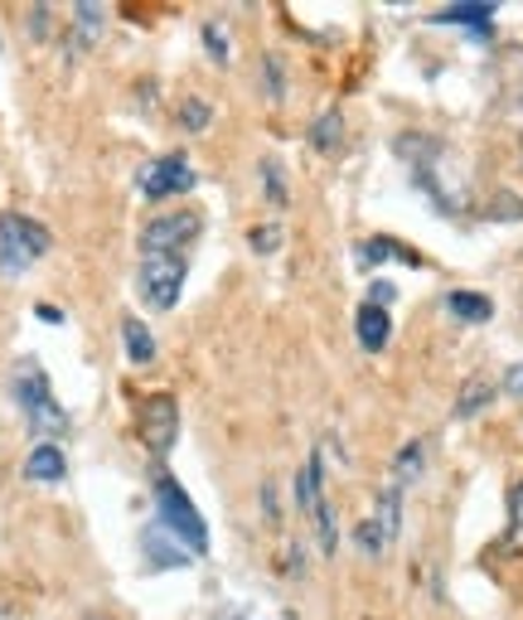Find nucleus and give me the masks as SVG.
<instances>
[{"instance_id":"obj_3","label":"nucleus","mask_w":523,"mask_h":620,"mask_svg":"<svg viewBox=\"0 0 523 620\" xmlns=\"http://www.w3.org/2000/svg\"><path fill=\"white\" fill-rule=\"evenodd\" d=\"M155 509H161V524L179 539V548H189V557L209 553V529H204V519L185 494V485L170 480V476H155Z\"/></svg>"},{"instance_id":"obj_15","label":"nucleus","mask_w":523,"mask_h":620,"mask_svg":"<svg viewBox=\"0 0 523 620\" xmlns=\"http://www.w3.org/2000/svg\"><path fill=\"white\" fill-rule=\"evenodd\" d=\"M422 466H427V442H407L403 452H397V460H393V485H397V490L417 480Z\"/></svg>"},{"instance_id":"obj_23","label":"nucleus","mask_w":523,"mask_h":620,"mask_svg":"<svg viewBox=\"0 0 523 620\" xmlns=\"http://www.w3.org/2000/svg\"><path fill=\"white\" fill-rule=\"evenodd\" d=\"M509 519H514V529H509V548H523V480L514 485V494H509Z\"/></svg>"},{"instance_id":"obj_13","label":"nucleus","mask_w":523,"mask_h":620,"mask_svg":"<svg viewBox=\"0 0 523 620\" xmlns=\"http://www.w3.org/2000/svg\"><path fill=\"white\" fill-rule=\"evenodd\" d=\"M446 311L466 325H484L494 315V301L480 296V291H451V296H446Z\"/></svg>"},{"instance_id":"obj_8","label":"nucleus","mask_w":523,"mask_h":620,"mask_svg":"<svg viewBox=\"0 0 523 620\" xmlns=\"http://www.w3.org/2000/svg\"><path fill=\"white\" fill-rule=\"evenodd\" d=\"M137 189L145 199H170V194H189L194 189V165L185 155H155L151 165L137 175Z\"/></svg>"},{"instance_id":"obj_27","label":"nucleus","mask_w":523,"mask_h":620,"mask_svg":"<svg viewBox=\"0 0 523 620\" xmlns=\"http://www.w3.org/2000/svg\"><path fill=\"white\" fill-rule=\"evenodd\" d=\"M504 393L509 398H523V363H514V369L504 373Z\"/></svg>"},{"instance_id":"obj_19","label":"nucleus","mask_w":523,"mask_h":620,"mask_svg":"<svg viewBox=\"0 0 523 620\" xmlns=\"http://www.w3.org/2000/svg\"><path fill=\"white\" fill-rule=\"evenodd\" d=\"M209 121H214V107L204 102V97L179 102V127H185V131H209Z\"/></svg>"},{"instance_id":"obj_5","label":"nucleus","mask_w":523,"mask_h":620,"mask_svg":"<svg viewBox=\"0 0 523 620\" xmlns=\"http://www.w3.org/2000/svg\"><path fill=\"white\" fill-rule=\"evenodd\" d=\"M296 504L310 514L315 524V539H320V553L330 557L339 548V529H335V514H330V500H325V470H320V456H310L296 476Z\"/></svg>"},{"instance_id":"obj_4","label":"nucleus","mask_w":523,"mask_h":620,"mask_svg":"<svg viewBox=\"0 0 523 620\" xmlns=\"http://www.w3.org/2000/svg\"><path fill=\"white\" fill-rule=\"evenodd\" d=\"M48 252V228L30 214H0V272L20 276Z\"/></svg>"},{"instance_id":"obj_1","label":"nucleus","mask_w":523,"mask_h":620,"mask_svg":"<svg viewBox=\"0 0 523 620\" xmlns=\"http://www.w3.org/2000/svg\"><path fill=\"white\" fill-rule=\"evenodd\" d=\"M403 161L412 165V175H417V185L432 194V204L442 214H460V185L451 175H446V165H451V155L442 151V141H427V137H403Z\"/></svg>"},{"instance_id":"obj_22","label":"nucleus","mask_w":523,"mask_h":620,"mask_svg":"<svg viewBox=\"0 0 523 620\" xmlns=\"http://www.w3.org/2000/svg\"><path fill=\"white\" fill-rule=\"evenodd\" d=\"M262 180H266V199H272L276 209H282V204L291 199V194H286V175H282V165H276V161H262Z\"/></svg>"},{"instance_id":"obj_10","label":"nucleus","mask_w":523,"mask_h":620,"mask_svg":"<svg viewBox=\"0 0 523 620\" xmlns=\"http://www.w3.org/2000/svg\"><path fill=\"white\" fill-rule=\"evenodd\" d=\"M436 24H470L476 40H490V20H494V6L490 0H470V6H446L432 15Z\"/></svg>"},{"instance_id":"obj_6","label":"nucleus","mask_w":523,"mask_h":620,"mask_svg":"<svg viewBox=\"0 0 523 620\" xmlns=\"http://www.w3.org/2000/svg\"><path fill=\"white\" fill-rule=\"evenodd\" d=\"M194 238H199V214H161L141 228V258H185Z\"/></svg>"},{"instance_id":"obj_26","label":"nucleus","mask_w":523,"mask_h":620,"mask_svg":"<svg viewBox=\"0 0 523 620\" xmlns=\"http://www.w3.org/2000/svg\"><path fill=\"white\" fill-rule=\"evenodd\" d=\"M266 93H272V97L286 93V88H282V64H276V58H266Z\"/></svg>"},{"instance_id":"obj_14","label":"nucleus","mask_w":523,"mask_h":620,"mask_svg":"<svg viewBox=\"0 0 523 620\" xmlns=\"http://www.w3.org/2000/svg\"><path fill=\"white\" fill-rule=\"evenodd\" d=\"M121 339H127V359L131 363H151L155 359V335L145 330L137 315H131V320H121Z\"/></svg>"},{"instance_id":"obj_24","label":"nucleus","mask_w":523,"mask_h":620,"mask_svg":"<svg viewBox=\"0 0 523 620\" xmlns=\"http://www.w3.org/2000/svg\"><path fill=\"white\" fill-rule=\"evenodd\" d=\"M248 242H252V252H276V248H282V228L262 224V228H252V233H248Z\"/></svg>"},{"instance_id":"obj_11","label":"nucleus","mask_w":523,"mask_h":620,"mask_svg":"<svg viewBox=\"0 0 523 620\" xmlns=\"http://www.w3.org/2000/svg\"><path fill=\"white\" fill-rule=\"evenodd\" d=\"M355 330H359V345L369 349V355H379V349L388 345V335H393V315H388L383 306H359V320H355Z\"/></svg>"},{"instance_id":"obj_17","label":"nucleus","mask_w":523,"mask_h":620,"mask_svg":"<svg viewBox=\"0 0 523 620\" xmlns=\"http://www.w3.org/2000/svg\"><path fill=\"white\" fill-rule=\"evenodd\" d=\"M165 543H170V529H155V533H145V557H151V567L185 563V548H165Z\"/></svg>"},{"instance_id":"obj_7","label":"nucleus","mask_w":523,"mask_h":620,"mask_svg":"<svg viewBox=\"0 0 523 620\" xmlns=\"http://www.w3.org/2000/svg\"><path fill=\"white\" fill-rule=\"evenodd\" d=\"M137 286L151 311H170L185 291V258H141Z\"/></svg>"},{"instance_id":"obj_28","label":"nucleus","mask_w":523,"mask_h":620,"mask_svg":"<svg viewBox=\"0 0 523 620\" xmlns=\"http://www.w3.org/2000/svg\"><path fill=\"white\" fill-rule=\"evenodd\" d=\"M393 296H397V291H393V282H373V296H369V301H373V306H388V301H393Z\"/></svg>"},{"instance_id":"obj_21","label":"nucleus","mask_w":523,"mask_h":620,"mask_svg":"<svg viewBox=\"0 0 523 620\" xmlns=\"http://www.w3.org/2000/svg\"><path fill=\"white\" fill-rule=\"evenodd\" d=\"M490 398H494V388L490 383H466V393H460V403H456V417H476V412L484 407V403H490Z\"/></svg>"},{"instance_id":"obj_2","label":"nucleus","mask_w":523,"mask_h":620,"mask_svg":"<svg viewBox=\"0 0 523 620\" xmlns=\"http://www.w3.org/2000/svg\"><path fill=\"white\" fill-rule=\"evenodd\" d=\"M15 403H20V412H24V422H30V432L48 436V442L68 432V412L54 403L44 369H40L34 359H24L20 369H15Z\"/></svg>"},{"instance_id":"obj_20","label":"nucleus","mask_w":523,"mask_h":620,"mask_svg":"<svg viewBox=\"0 0 523 620\" xmlns=\"http://www.w3.org/2000/svg\"><path fill=\"white\" fill-rule=\"evenodd\" d=\"M339 131H345V121H339V112H320V121L310 127V141L320 145V151H335V145H339Z\"/></svg>"},{"instance_id":"obj_25","label":"nucleus","mask_w":523,"mask_h":620,"mask_svg":"<svg viewBox=\"0 0 523 620\" xmlns=\"http://www.w3.org/2000/svg\"><path fill=\"white\" fill-rule=\"evenodd\" d=\"M204 48H209V58L224 64V58H228V34L218 30V24H204Z\"/></svg>"},{"instance_id":"obj_12","label":"nucleus","mask_w":523,"mask_h":620,"mask_svg":"<svg viewBox=\"0 0 523 620\" xmlns=\"http://www.w3.org/2000/svg\"><path fill=\"white\" fill-rule=\"evenodd\" d=\"M64 470H68V460H64V452H58L54 442L34 446V452H30V460H24V476H30V480H40V485L64 480Z\"/></svg>"},{"instance_id":"obj_18","label":"nucleus","mask_w":523,"mask_h":620,"mask_svg":"<svg viewBox=\"0 0 523 620\" xmlns=\"http://www.w3.org/2000/svg\"><path fill=\"white\" fill-rule=\"evenodd\" d=\"M388 258H403V262H417V252H407V248H397V242H388V238H379V242H363V248H359V262H363V267H373V262H388Z\"/></svg>"},{"instance_id":"obj_9","label":"nucleus","mask_w":523,"mask_h":620,"mask_svg":"<svg viewBox=\"0 0 523 620\" xmlns=\"http://www.w3.org/2000/svg\"><path fill=\"white\" fill-rule=\"evenodd\" d=\"M179 436V407L170 393H155L141 403V442L151 446L155 456H170V446H175Z\"/></svg>"},{"instance_id":"obj_16","label":"nucleus","mask_w":523,"mask_h":620,"mask_svg":"<svg viewBox=\"0 0 523 620\" xmlns=\"http://www.w3.org/2000/svg\"><path fill=\"white\" fill-rule=\"evenodd\" d=\"M73 40H78V48H92L97 44V30H102V6H78L73 10Z\"/></svg>"}]
</instances>
